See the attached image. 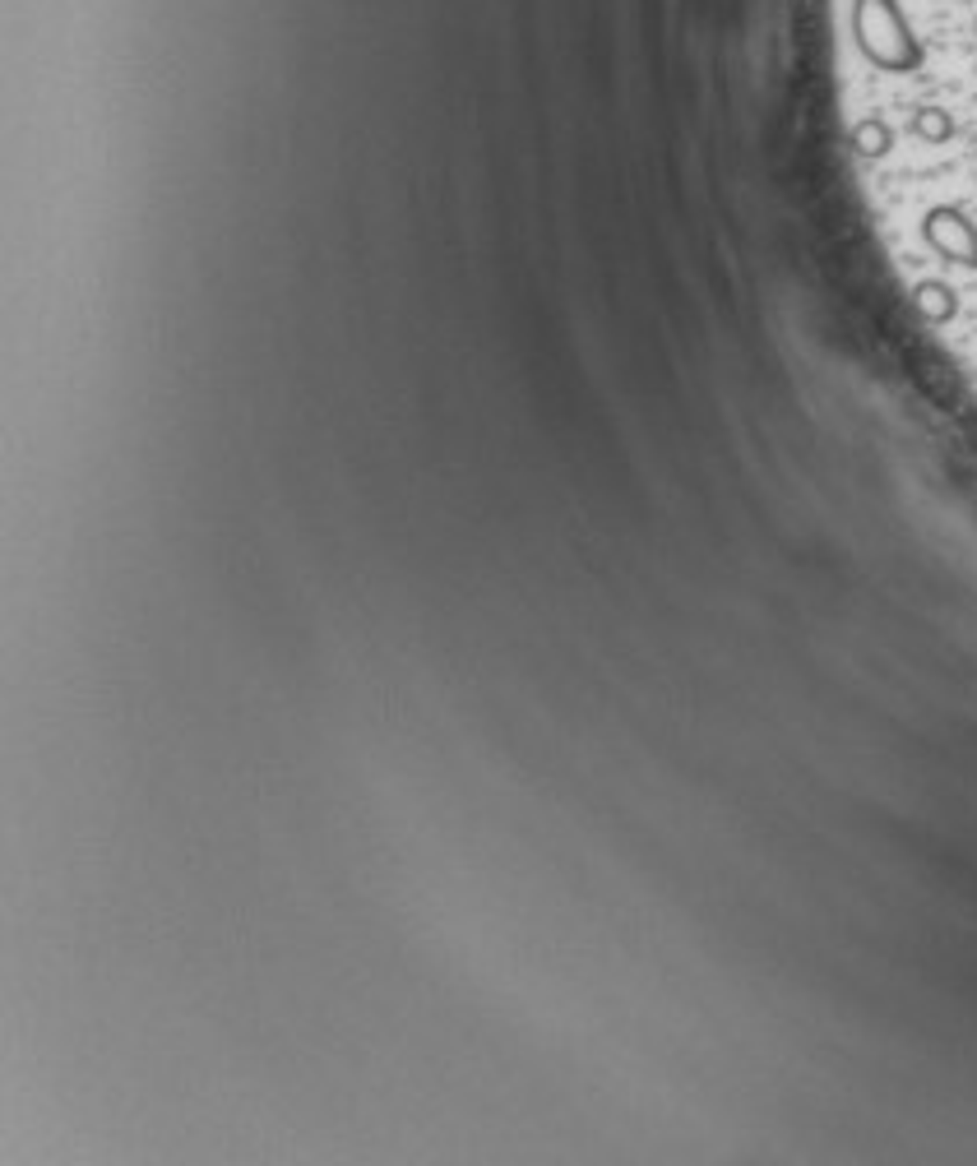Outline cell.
Returning <instances> with one entry per match:
<instances>
[{
  "instance_id": "cell-1",
  "label": "cell",
  "mask_w": 977,
  "mask_h": 1166,
  "mask_svg": "<svg viewBox=\"0 0 977 1166\" xmlns=\"http://www.w3.org/2000/svg\"><path fill=\"white\" fill-rule=\"evenodd\" d=\"M853 33H857V47L866 51V61L880 65V70L904 74V70L921 65V47L908 33V23H904L894 0H857L853 5Z\"/></svg>"
},
{
  "instance_id": "cell-2",
  "label": "cell",
  "mask_w": 977,
  "mask_h": 1166,
  "mask_svg": "<svg viewBox=\"0 0 977 1166\" xmlns=\"http://www.w3.org/2000/svg\"><path fill=\"white\" fill-rule=\"evenodd\" d=\"M921 241L949 264L977 268V223L955 204H936L921 213Z\"/></svg>"
},
{
  "instance_id": "cell-3",
  "label": "cell",
  "mask_w": 977,
  "mask_h": 1166,
  "mask_svg": "<svg viewBox=\"0 0 977 1166\" xmlns=\"http://www.w3.org/2000/svg\"><path fill=\"white\" fill-rule=\"evenodd\" d=\"M913 302H917V311L927 315L931 324H945V319H955V311H959V296H955V287H945V283H917L913 287Z\"/></svg>"
},
{
  "instance_id": "cell-4",
  "label": "cell",
  "mask_w": 977,
  "mask_h": 1166,
  "mask_svg": "<svg viewBox=\"0 0 977 1166\" xmlns=\"http://www.w3.org/2000/svg\"><path fill=\"white\" fill-rule=\"evenodd\" d=\"M853 140H857V149H861L866 157H880V153L889 149V130H885L880 121H866V125H857Z\"/></svg>"
}]
</instances>
